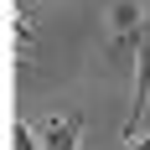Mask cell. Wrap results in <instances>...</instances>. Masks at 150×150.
Instances as JSON below:
<instances>
[{"instance_id":"6da1fadb","label":"cell","mask_w":150,"mask_h":150,"mask_svg":"<svg viewBox=\"0 0 150 150\" xmlns=\"http://www.w3.org/2000/svg\"><path fill=\"white\" fill-rule=\"evenodd\" d=\"M145 98H150V16H145V26H140V52H135V114H129V124H124V145L140 140V109H145Z\"/></svg>"},{"instance_id":"7a4b0ae2","label":"cell","mask_w":150,"mask_h":150,"mask_svg":"<svg viewBox=\"0 0 150 150\" xmlns=\"http://www.w3.org/2000/svg\"><path fill=\"white\" fill-rule=\"evenodd\" d=\"M78 135H83V119H78V114H52L47 129H42V145L47 150H73Z\"/></svg>"},{"instance_id":"3957f363","label":"cell","mask_w":150,"mask_h":150,"mask_svg":"<svg viewBox=\"0 0 150 150\" xmlns=\"http://www.w3.org/2000/svg\"><path fill=\"white\" fill-rule=\"evenodd\" d=\"M145 5L140 0H114V36H140V26H145Z\"/></svg>"},{"instance_id":"277c9868","label":"cell","mask_w":150,"mask_h":150,"mask_svg":"<svg viewBox=\"0 0 150 150\" xmlns=\"http://www.w3.org/2000/svg\"><path fill=\"white\" fill-rule=\"evenodd\" d=\"M5 145H11V150H31V145H42V135H36L26 119H16V124H11V135H5Z\"/></svg>"},{"instance_id":"5b68a950","label":"cell","mask_w":150,"mask_h":150,"mask_svg":"<svg viewBox=\"0 0 150 150\" xmlns=\"http://www.w3.org/2000/svg\"><path fill=\"white\" fill-rule=\"evenodd\" d=\"M16 16H31V0H16Z\"/></svg>"}]
</instances>
